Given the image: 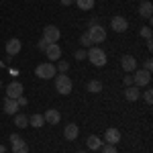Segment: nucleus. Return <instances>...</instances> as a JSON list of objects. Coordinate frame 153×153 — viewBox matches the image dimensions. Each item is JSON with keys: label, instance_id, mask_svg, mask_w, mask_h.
I'll return each instance as SVG.
<instances>
[{"label": "nucleus", "instance_id": "1", "mask_svg": "<svg viewBox=\"0 0 153 153\" xmlns=\"http://www.w3.org/2000/svg\"><path fill=\"white\" fill-rule=\"evenodd\" d=\"M86 57L92 61V65H96V68H102L106 63V53H104V49H100V47H90V51L86 53Z\"/></svg>", "mask_w": 153, "mask_h": 153}, {"label": "nucleus", "instance_id": "2", "mask_svg": "<svg viewBox=\"0 0 153 153\" xmlns=\"http://www.w3.org/2000/svg\"><path fill=\"white\" fill-rule=\"evenodd\" d=\"M55 80V90H57L59 94H70L71 92V88H74V84H71V80L65 76V74H59L57 78H53Z\"/></svg>", "mask_w": 153, "mask_h": 153}, {"label": "nucleus", "instance_id": "3", "mask_svg": "<svg viewBox=\"0 0 153 153\" xmlns=\"http://www.w3.org/2000/svg\"><path fill=\"white\" fill-rule=\"evenodd\" d=\"M35 74H37V78H41V80H51V78H55L57 68L53 63H41V65H37Z\"/></svg>", "mask_w": 153, "mask_h": 153}, {"label": "nucleus", "instance_id": "4", "mask_svg": "<svg viewBox=\"0 0 153 153\" xmlns=\"http://www.w3.org/2000/svg\"><path fill=\"white\" fill-rule=\"evenodd\" d=\"M86 35L90 37V41L92 43H102L106 39V31L100 27V25H90V29H88V33Z\"/></svg>", "mask_w": 153, "mask_h": 153}, {"label": "nucleus", "instance_id": "5", "mask_svg": "<svg viewBox=\"0 0 153 153\" xmlns=\"http://www.w3.org/2000/svg\"><path fill=\"white\" fill-rule=\"evenodd\" d=\"M151 82V71L147 70H135V76H133V86L141 88V86H147Z\"/></svg>", "mask_w": 153, "mask_h": 153}, {"label": "nucleus", "instance_id": "6", "mask_svg": "<svg viewBox=\"0 0 153 153\" xmlns=\"http://www.w3.org/2000/svg\"><path fill=\"white\" fill-rule=\"evenodd\" d=\"M59 37H61V31H59L55 25H47V27L43 29V39L47 41L49 45H51V43H57Z\"/></svg>", "mask_w": 153, "mask_h": 153}, {"label": "nucleus", "instance_id": "7", "mask_svg": "<svg viewBox=\"0 0 153 153\" xmlns=\"http://www.w3.org/2000/svg\"><path fill=\"white\" fill-rule=\"evenodd\" d=\"M10 145H12V153H27L29 151L27 141H23L19 135H10Z\"/></svg>", "mask_w": 153, "mask_h": 153}, {"label": "nucleus", "instance_id": "8", "mask_svg": "<svg viewBox=\"0 0 153 153\" xmlns=\"http://www.w3.org/2000/svg\"><path fill=\"white\" fill-rule=\"evenodd\" d=\"M110 29H112L114 33H125V31L129 29V23H127L125 16H112V21H110Z\"/></svg>", "mask_w": 153, "mask_h": 153}, {"label": "nucleus", "instance_id": "9", "mask_svg": "<svg viewBox=\"0 0 153 153\" xmlns=\"http://www.w3.org/2000/svg\"><path fill=\"white\" fill-rule=\"evenodd\" d=\"M6 98H12V100H16L19 96H23V84L21 82H10L8 84V88H6Z\"/></svg>", "mask_w": 153, "mask_h": 153}, {"label": "nucleus", "instance_id": "10", "mask_svg": "<svg viewBox=\"0 0 153 153\" xmlns=\"http://www.w3.org/2000/svg\"><path fill=\"white\" fill-rule=\"evenodd\" d=\"M45 55H47L49 61H57L61 57V47H59L57 43H51L47 49H45Z\"/></svg>", "mask_w": 153, "mask_h": 153}, {"label": "nucleus", "instance_id": "11", "mask_svg": "<svg viewBox=\"0 0 153 153\" xmlns=\"http://www.w3.org/2000/svg\"><path fill=\"white\" fill-rule=\"evenodd\" d=\"M120 65H123V70H125V71H135V70H137V59L133 57V55H123Z\"/></svg>", "mask_w": 153, "mask_h": 153}, {"label": "nucleus", "instance_id": "12", "mask_svg": "<svg viewBox=\"0 0 153 153\" xmlns=\"http://www.w3.org/2000/svg\"><path fill=\"white\" fill-rule=\"evenodd\" d=\"M104 141L108 143V145H114V143H118V141H120V131H118V129H106Z\"/></svg>", "mask_w": 153, "mask_h": 153}, {"label": "nucleus", "instance_id": "13", "mask_svg": "<svg viewBox=\"0 0 153 153\" xmlns=\"http://www.w3.org/2000/svg\"><path fill=\"white\" fill-rule=\"evenodd\" d=\"M43 118H45V123H49V125H57L59 120H61V114H59V110H55V108H49L47 112L43 114Z\"/></svg>", "mask_w": 153, "mask_h": 153}, {"label": "nucleus", "instance_id": "14", "mask_svg": "<svg viewBox=\"0 0 153 153\" xmlns=\"http://www.w3.org/2000/svg\"><path fill=\"white\" fill-rule=\"evenodd\" d=\"M139 96H141V90H139L137 86H127V88H125V98H127L129 102L139 100Z\"/></svg>", "mask_w": 153, "mask_h": 153}, {"label": "nucleus", "instance_id": "15", "mask_svg": "<svg viewBox=\"0 0 153 153\" xmlns=\"http://www.w3.org/2000/svg\"><path fill=\"white\" fill-rule=\"evenodd\" d=\"M78 135H80V129H78V125H76V123H70V125L65 127V131H63V137H65L68 141H74Z\"/></svg>", "mask_w": 153, "mask_h": 153}, {"label": "nucleus", "instance_id": "16", "mask_svg": "<svg viewBox=\"0 0 153 153\" xmlns=\"http://www.w3.org/2000/svg\"><path fill=\"white\" fill-rule=\"evenodd\" d=\"M21 51V41L19 39H8V43H6V53L8 55H16Z\"/></svg>", "mask_w": 153, "mask_h": 153}, {"label": "nucleus", "instance_id": "17", "mask_svg": "<svg viewBox=\"0 0 153 153\" xmlns=\"http://www.w3.org/2000/svg\"><path fill=\"white\" fill-rule=\"evenodd\" d=\"M4 112H6V114H16V112H19V104H16V100L6 98V100H4Z\"/></svg>", "mask_w": 153, "mask_h": 153}, {"label": "nucleus", "instance_id": "18", "mask_svg": "<svg viewBox=\"0 0 153 153\" xmlns=\"http://www.w3.org/2000/svg\"><path fill=\"white\" fill-rule=\"evenodd\" d=\"M151 12H153L151 2H149V0L141 2V6H139V14H141V16H145V19H151Z\"/></svg>", "mask_w": 153, "mask_h": 153}, {"label": "nucleus", "instance_id": "19", "mask_svg": "<svg viewBox=\"0 0 153 153\" xmlns=\"http://www.w3.org/2000/svg\"><path fill=\"white\" fill-rule=\"evenodd\" d=\"M86 145H88L90 149H100V147H102V141H100V137H96V135H90V137L86 139Z\"/></svg>", "mask_w": 153, "mask_h": 153}, {"label": "nucleus", "instance_id": "20", "mask_svg": "<svg viewBox=\"0 0 153 153\" xmlns=\"http://www.w3.org/2000/svg\"><path fill=\"white\" fill-rule=\"evenodd\" d=\"M43 123H45V118H43V114H33V117L29 118V125H31V127H35V129H39V127H43Z\"/></svg>", "mask_w": 153, "mask_h": 153}, {"label": "nucleus", "instance_id": "21", "mask_svg": "<svg viewBox=\"0 0 153 153\" xmlns=\"http://www.w3.org/2000/svg\"><path fill=\"white\" fill-rule=\"evenodd\" d=\"M80 10H92L94 8V0H76Z\"/></svg>", "mask_w": 153, "mask_h": 153}, {"label": "nucleus", "instance_id": "22", "mask_svg": "<svg viewBox=\"0 0 153 153\" xmlns=\"http://www.w3.org/2000/svg\"><path fill=\"white\" fill-rule=\"evenodd\" d=\"M14 125H16L19 129H27V125H29L27 114H16V117H14Z\"/></svg>", "mask_w": 153, "mask_h": 153}, {"label": "nucleus", "instance_id": "23", "mask_svg": "<svg viewBox=\"0 0 153 153\" xmlns=\"http://www.w3.org/2000/svg\"><path fill=\"white\" fill-rule=\"evenodd\" d=\"M88 92H92V94H98V92H102V84L98 82V80H92V82L88 84Z\"/></svg>", "mask_w": 153, "mask_h": 153}, {"label": "nucleus", "instance_id": "24", "mask_svg": "<svg viewBox=\"0 0 153 153\" xmlns=\"http://www.w3.org/2000/svg\"><path fill=\"white\" fill-rule=\"evenodd\" d=\"M100 149H102V153H118L117 147H114V145H108V143H106V145H102Z\"/></svg>", "mask_w": 153, "mask_h": 153}, {"label": "nucleus", "instance_id": "25", "mask_svg": "<svg viewBox=\"0 0 153 153\" xmlns=\"http://www.w3.org/2000/svg\"><path fill=\"white\" fill-rule=\"evenodd\" d=\"M80 43H82L84 47H90V45H92V41H90V37L86 35V33H84V35L80 37Z\"/></svg>", "mask_w": 153, "mask_h": 153}, {"label": "nucleus", "instance_id": "26", "mask_svg": "<svg viewBox=\"0 0 153 153\" xmlns=\"http://www.w3.org/2000/svg\"><path fill=\"white\" fill-rule=\"evenodd\" d=\"M143 98H145V102H147V104H151V102H153V90H145Z\"/></svg>", "mask_w": 153, "mask_h": 153}, {"label": "nucleus", "instance_id": "27", "mask_svg": "<svg viewBox=\"0 0 153 153\" xmlns=\"http://www.w3.org/2000/svg\"><path fill=\"white\" fill-rule=\"evenodd\" d=\"M141 37H145V39H151V29H149V27H143V29H141Z\"/></svg>", "mask_w": 153, "mask_h": 153}, {"label": "nucleus", "instance_id": "28", "mask_svg": "<svg viewBox=\"0 0 153 153\" xmlns=\"http://www.w3.org/2000/svg\"><path fill=\"white\" fill-rule=\"evenodd\" d=\"M16 104H19V108L27 106V98H25V96H19V98H16Z\"/></svg>", "mask_w": 153, "mask_h": 153}, {"label": "nucleus", "instance_id": "29", "mask_svg": "<svg viewBox=\"0 0 153 153\" xmlns=\"http://www.w3.org/2000/svg\"><path fill=\"white\" fill-rule=\"evenodd\" d=\"M47 47H49V43L45 41V39H43V37H41V41H39V49H41V51H45Z\"/></svg>", "mask_w": 153, "mask_h": 153}, {"label": "nucleus", "instance_id": "30", "mask_svg": "<svg viewBox=\"0 0 153 153\" xmlns=\"http://www.w3.org/2000/svg\"><path fill=\"white\" fill-rule=\"evenodd\" d=\"M68 68H70V65H68L65 61H59V71H61V74H65V71H68Z\"/></svg>", "mask_w": 153, "mask_h": 153}, {"label": "nucleus", "instance_id": "31", "mask_svg": "<svg viewBox=\"0 0 153 153\" xmlns=\"http://www.w3.org/2000/svg\"><path fill=\"white\" fill-rule=\"evenodd\" d=\"M151 68H153V59H147V61H145V65H143V70L151 71Z\"/></svg>", "mask_w": 153, "mask_h": 153}, {"label": "nucleus", "instance_id": "32", "mask_svg": "<svg viewBox=\"0 0 153 153\" xmlns=\"http://www.w3.org/2000/svg\"><path fill=\"white\" fill-rule=\"evenodd\" d=\"M86 57V51H84V49H78V51H76V59H84Z\"/></svg>", "mask_w": 153, "mask_h": 153}, {"label": "nucleus", "instance_id": "33", "mask_svg": "<svg viewBox=\"0 0 153 153\" xmlns=\"http://www.w3.org/2000/svg\"><path fill=\"white\" fill-rule=\"evenodd\" d=\"M125 86H133V76H125Z\"/></svg>", "mask_w": 153, "mask_h": 153}, {"label": "nucleus", "instance_id": "34", "mask_svg": "<svg viewBox=\"0 0 153 153\" xmlns=\"http://www.w3.org/2000/svg\"><path fill=\"white\" fill-rule=\"evenodd\" d=\"M74 2H76V0H61V4H63V6H70V4H74Z\"/></svg>", "mask_w": 153, "mask_h": 153}, {"label": "nucleus", "instance_id": "35", "mask_svg": "<svg viewBox=\"0 0 153 153\" xmlns=\"http://www.w3.org/2000/svg\"><path fill=\"white\" fill-rule=\"evenodd\" d=\"M0 153H6V147H0Z\"/></svg>", "mask_w": 153, "mask_h": 153}, {"label": "nucleus", "instance_id": "36", "mask_svg": "<svg viewBox=\"0 0 153 153\" xmlns=\"http://www.w3.org/2000/svg\"><path fill=\"white\" fill-rule=\"evenodd\" d=\"M0 86H2V82H0Z\"/></svg>", "mask_w": 153, "mask_h": 153}, {"label": "nucleus", "instance_id": "37", "mask_svg": "<svg viewBox=\"0 0 153 153\" xmlns=\"http://www.w3.org/2000/svg\"><path fill=\"white\" fill-rule=\"evenodd\" d=\"M80 153H84V151H80Z\"/></svg>", "mask_w": 153, "mask_h": 153}]
</instances>
